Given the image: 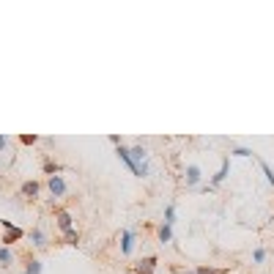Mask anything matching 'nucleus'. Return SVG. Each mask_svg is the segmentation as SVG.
Segmentation results:
<instances>
[{"mask_svg":"<svg viewBox=\"0 0 274 274\" xmlns=\"http://www.w3.org/2000/svg\"><path fill=\"white\" fill-rule=\"evenodd\" d=\"M230 156H242V159H250V156H255V151H252V148H244V145H236V148H230Z\"/></svg>","mask_w":274,"mask_h":274,"instance_id":"dca6fc26","label":"nucleus"},{"mask_svg":"<svg viewBox=\"0 0 274 274\" xmlns=\"http://www.w3.org/2000/svg\"><path fill=\"white\" fill-rule=\"evenodd\" d=\"M28 239H30V244H33V247H38V250H42V247H47V233H44L42 228L28 230Z\"/></svg>","mask_w":274,"mask_h":274,"instance_id":"1a4fd4ad","label":"nucleus"},{"mask_svg":"<svg viewBox=\"0 0 274 274\" xmlns=\"http://www.w3.org/2000/svg\"><path fill=\"white\" fill-rule=\"evenodd\" d=\"M22 274H25V271H22Z\"/></svg>","mask_w":274,"mask_h":274,"instance_id":"5701e85b","label":"nucleus"},{"mask_svg":"<svg viewBox=\"0 0 274 274\" xmlns=\"http://www.w3.org/2000/svg\"><path fill=\"white\" fill-rule=\"evenodd\" d=\"M228 173H230V156H225V159H222V165H219V170L211 176V186H219V184H225Z\"/></svg>","mask_w":274,"mask_h":274,"instance_id":"423d86ee","label":"nucleus"},{"mask_svg":"<svg viewBox=\"0 0 274 274\" xmlns=\"http://www.w3.org/2000/svg\"><path fill=\"white\" fill-rule=\"evenodd\" d=\"M118 242H121V255L129 258L132 252H135V242H137V230L135 228H124L121 236H118Z\"/></svg>","mask_w":274,"mask_h":274,"instance_id":"f03ea898","label":"nucleus"},{"mask_svg":"<svg viewBox=\"0 0 274 274\" xmlns=\"http://www.w3.org/2000/svg\"><path fill=\"white\" fill-rule=\"evenodd\" d=\"M63 239H66V244H71V247H77V244H80V233H77V230L63 233Z\"/></svg>","mask_w":274,"mask_h":274,"instance_id":"6ab92c4d","label":"nucleus"},{"mask_svg":"<svg viewBox=\"0 0 274 274\" xmlns=\"http://www.w3.org/2000/svg\"><path fill=\"white\" fill-rule=\"evenodd\" d=\"M9 145H11V140H9V137H3V135H0V151H6V148H9Z\"/></svg>","mask_w":274,"mask_h":274,"instance_id":"4be33fe9","label":"nucleus"},{"mask_svg":"<svg viewBox=\"0 0 274 274\" xmlns=\"http://www.w3.org/2000/svg\"><path fill=\"white\" fill-rule=\"evenodd\" d=\"M25 274H44V263L38 258H30L28 266H25Z\"/></svg>","mask_w":274,"mask_h":274,"instance_id":"ddd939ff","label":"nucleus"},{"mask_svg":"<svg viewBox=\"0 0 274 274\" xmlns=\"http://www.w3.org/2000/svg\"><path fill=\"white\" fill-rule=\"evenodd\" d=\"M266 258H269V252H266L263 247H255V250H252V263H255V266H260Z\"/></svg>","mask_w":274,"mask_h":274,"instance_id":"a211bd4d","label":"nucleus"},{"mask_svg":"<svg viewBox=\"0 0 274 274\" xmlns=\"http://www.w3.org/2000/svg\"><path fill=\"white\" fill-rule=\"evenodd\" d=\"M258 165H260V170H263V176H266V181H269L274 186V170H271V165L266 162V159H258Z\"/></svg>","mask_w":274,"mask_h":274,"instance_id":"f3484780","label":"nucleus"},{"mask_svg":"<svg viewBox=\"0 0 274 274\" xmlns=\"http://www.w3.org/2000/svg\"><path fill=\"white\" fill-rule=\"evenodd\" d=\"M165 225H176V203H168L165 206Z\"/></svg>","mask_w":274,"mask_h":274,"instance_id":"2eb2a0df","label":"nucleus"},{"mask_svg":"<svg viewBox=\"0 0 274 274\" xmlns=\"http://www.w3.org/2000/svg\"><path fill=\"white\" fill-rule=\"evenodd\" d=\"M44 173H47V176H61L63 168L58 162H52V159H44Z\"/></svg>","mask_w":274,"mask_h":274,"instance_id":"4468645a","label":"nucleus"},{"mask_svg":"<svg viewBox=\"0 0 274 274\" xmlns=\"http://www.w3.org/2000/svg\"><path fill=\"white\" fill-rule=\"evenodd\" d=\"M184 274H219V271L211 269V266H198L195 271H184Z\"/></svg>","mask_w":274,"mask_h":274,"instance_id":"aec40b11","label":"nucleus"},{"mask_svg":"<svg viewBox=\"0 0 274 274\" xmlns=\"http://www.w3.org/2000/svg\"><path fill=\"white\" fill-rule=\"evenodd\" d=\"M55 219H58V225H61L63 233L74 230V219H71V214L66 211V209H58V211H55Z\"/></svg>","mask_w":274,"mask_h":274,"instance_id":"0eeeda50","label":"nucleus"},{"mask_svg":"<svg viewBox=\"0 0 274 274\" xmlns=\"http://www.w3.org/2000/svg\"><path fill=\"white\" fill-rule=\"evenodd\" d=\"M47 186H50V195L52 198H66V192H69V186H66V178L63 176H50L47 178Z\"/></svg>","mask_w":274,"mask_h":274,"instance_id":"20e7f679","label":"nucleus"},{"mask_svg":"<svg viewBox=\"0 0 274 274\" xmlns=\"http://www.w3.org/2000/svg\"><path fill=\"white\" fill-rule=\"evenodd\" d=\"M19 143H22V145H36L38 135H22V137H19Z\"/></svg>","mask_w":274,"mask_h":274,"instance_id":"412c9836","label":"nucleus"},{"mask_svg":"<svg viewBox=\"0 0 274 274\" xmlns=\"http://www.w3.org/2000/svg\"><path fill=\"white\" fill-rule=\"evenodd\" d=\"M19 192H22V198H36L38 195V181H25L19 186Z\"/></svg>","mask_w":274,"mask_h":274,"instance_id":"f8f14e48","label":"nucleus"},{"mask_svg":"<svg viewBox=\"0 0 274 274\" xmlns=\"http://www.w3.org/2000/svg\"><path fill=\"white\" fill-rule=\"evenodd\" d=\"M115 153H118V159H121V162L126 165V168H129L132 173H135V176H140V170H137V165H135V159H132V151L126 148V145L121 143V145H115Z\"/></svg>","mask_w":274,"mask_h":274,"instance_id":"39448f33","label":"nucleus"},{"mask_svg":"<svg viewBox=\"0 0 274 274\" xmlns=\"http://www.w3.org/2000/svg\"><path fill=\"white\" fill-rule=\"evenodd\" d=\"M11 263H14V250L0 244V266H3V269H9Z\"/></svg>","mask_w":274,"mask_h":274,"instance_id":"9b49d317","label":"nucleus"},{"mask_svg":"<svg viewBox=\"0 0 274 274\" xmlns=\"http://www.w3.org/2000/svg\"><path fill=\"white\" fill-rule=\"evenodd\" d=\"M200 181H203V168H200L198 162L186 165V170H184V184H186V189H198Z\"/></svg>","mask_w":274,"mask_h":274,"instance_id":"f257e3e1","label":"nucleus"},{"mask_svg":"<svg viewBox=\"0 0 274 274\" xmlns=\"http://www.w3.org/2000/svg\"><path fill=\"white\" fill-rule=\"evenodd\" d=\"M0 225L6 228V236H3V247H11L14 242H19V239H25L28 233H25L22 228H17V225H11L9 219H0Z\"/></svg>","mask_w":274,"mask_h":274,"instance_id":"7ed1b4c3","label":"nucleus"},{"mask_svg":"<svg viewBox=\"0 0 274 274\" xmlns=\"http://www.w3.org/2000/svg\"><path fill=\"white\" fill-rule=\"evenodd\" d=\"M156 263H159V260H156V255H148V258H143V260H140V263L135 266V269H137V274H153V269H156Z\"/></svg>","mask_w":274,"mask_h":274,"instance_id":"6e6552de","label":"nucleus"},{"mask_svg":"<svg viewBox=\"0 0 274 274\" xmlns=\"http://www.w3.org/2000/svg\"><path fill=\"white\" fill-rule=\"evenodd\" d=\"M156 242L159 244H170L173 242V228H170V225H159V230H156Z\"/></svg>","mask_w":274,"mask_h":274,"instance_id":"9d476101","label":"nucleus"}]
</instances>
